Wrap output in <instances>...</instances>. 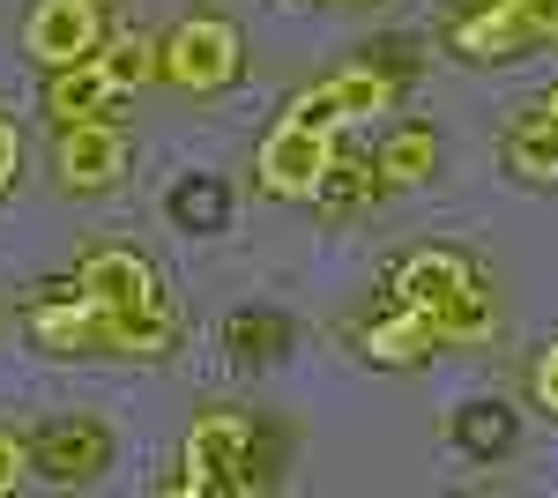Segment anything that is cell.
<instances>
[{
  "instance_id": "cell-12",
  "label": "cell",
  "mask_w": 558,
  "mask_h": 498,
  "mask_svg": "<svg viewBox=\"0 0 558 498\" xmlns=\"http://www.w3.org/2000/svg\"><path fill=\"white\" fill-rule=\"evenodd\" d=\"M432 165H439V142H432V126H402L395 142L380 149V179L387 186H417V179H432Z\"/></svg>"
},
{
  "instance_id": "cell-5",
  "label": "cell",
  "mask_w": 558,
  "mask_h": 498,
  "mask_svg": "<svg viewBox=\"0 0 558 498\" xmlns=\"http://www.w3.org/2000/svg\"><path fill=\"white\" fill-rule=\"evenodd\" d=\"M75 291L97 297V305H112V313H149V305H165V291H157V268L142 260V253H89L83 276H75Z\"/></svg>"
},
{
  "instance_id": "cell-10",
  "label": "cell",
  "mask_w": 558,
  "mask_h": 498,
  "mask_svg": "<svg viewBox=\"0 0 558 498\" xmlns=\"http://www.w3.org/2000/svg\"><path fill=\"white\" fill-rule=\"evenodd\" d=\"M432 350H439V328H432V313H417V305H402L395 320H380V328L365 335V357L373 365H417Z\"/></svg>"
},
{
  "instance_id": "cell-24",
  "label": "cell",
  "mask_w": 558,
  "mask_h": 498,
  "mask_svg": "<svg viewBox=\"0 0 558 498\" xmlns=\"http://www.w3.org/2000/svg\"><path fill=\"white\" fill-rule=\"evenodd\" d=\"M536 120H544V126H558V89L544 97V112H536Z\"/></svg>"
},
{
  "instance_id": "cell-13",
  "label": "cell",
  "mask_w": 558,
  "mask_h": 498,
  "mask_svg": "<svg viewBox=\"0 0 558 498\" xmlns=\"http://www.w3.org/2000/svg\"><path fill=\"white\" fill-rule=\"evenodd\" d=\"M507 165L521 171V179H558V126H521L514 142H507Z\"/></svg>"
},
{
  "instance_id": "cell-20",
  "label": "cell",
  "mask_w": 558,
  "mask_h": 498,
  "mask_svg": "<svg viewBox=\"0 0 558 498\" xmlns=\"http://www.w3.org/2000/svg\"><path fill=\"white\" fill-rule=\"evenodd\" d=\"M15 484H23V447L0 432V491H15Z\"/></svg>"
},
{
  "instance_id": "cell-3",
  "label": "cell",
  "mask_w": 558,
  "mask_h": 498,
  "mask_svg": "<svg viewBox=\"0 0 558 498\" xmlns=\"http://www.w3.org/2000/svg\"><path fill=\"white\" fill-rule=\"evenodd\" d=\"M328 165H336V134H320V126L283 120L260 142V186L268 194H313Z\"/></svg>"
},
{
  "instance_id": "cell-21",
  "label": "cell",
  "mask_w": 558,
  "mask_h": 498,
  "mask_svg": "<svg viewBox=\"0 0 558 498\" xmlns=\"http://www.w3.org/2000/svg\"><path fill=\"white\" fill-rule=\"evenodd\" d=\"M179 216H194V223H216V186H194V194L179 202Z\"/></svg>"
},
{
  "instance_id": "cell-2",
  "label": "cell",
  "mask_w": 558,
  "mask_h": 498,
  "mask_svg": "<svg viewBox=\"0 0 558 498\" xmlns=\"http://www.w3.org/2000/svg\"><path fill=\"white\" fill-rule=\"evenodd\" d=\"M157 68H165L179 89H223L239 75V31L216 23V15H194V23H179L172 38H165Z\"/></svg>"
},
{
  "instance_id": "cell-1",
  "label": "cell",
  "mask_w": 558,
  "mask_h": 498,
  "mask_svg": "<svg viewBox=\"0 0 558 498\" xmlns=\"http://www.w3.org/2000/svg\"><path fill=\"white\" fill-rule=\"evenodd\" d=\"M246 454H254L246 416H231V410L202 416V424L186 432V469L172 476V491H186V498H202V491H239V484H246Z\"/></svg>"
},
{
  "instance_id": "cell-23",
  "label": "cell",
  "mask_w": 558,
  "mask_h": 498,
  "mask_svg": "<svg viewBox=\"0 0 558 498\" xmlns=\"http://www.w3.org/2000/svg\"><path fill=\"white\" fill-rule=\"evenodd\" d=\"M536 394H544V410H558V350L544 357V373H536Z\"/></svg>"
},
{
  "instance_id": "cell-14",
  "label": "cell",
  "mask_w": 558,
  "mask_h": 498,
  "mask_svg": "<svg viewBox=\"0 0 558 498\" xmlns=\"http://www.w3.org/2000/svg\"><path fill=\"white\" fill-rule=\"evenodd\" d=\"M432 328H439V342H470V335H484L492 328V305H484V291H454L439 313H432Z\"/></svg>"
},
{
  "instance_id": "cell-19",
  "label": "cell",
  "mask_w": 558,
  "mask_h": 498,
  "mask_svg": "<svg viewBox=\"0 0 558 498\" xmlns=\"http://www.w3.org/2000/svg\"><path fill=\"white\" fill-rule=\"evenodd\" d=\"M521 23H529V38H558V0H514Z\"/></svg>"
},
{
  "instance_id": "cell-9",
  "label": "cell",
  "mask_w": 558,
  "mask_h": 498,
  "mask_svg": "<svg viewBox=\"0 0 558 498\" xmlns=\"http://www.w3.org/2000/svg\"><path fill=\"white\" fill-rule=\"evenodd\" d=\"M454 45H462L470 60H507L514 45H529V23H521L514 0H484L476 15H462V23H454Z\"/></svg>"
},
{
  "instance_id": "cell-6",
  "label": "cell",
  "mask_w": 558,
  "mask_h": 498,
  "mask_svg": "<svg viewBox=\"0 0 558 498\" xmlns=\"http://www.w3.org/2000/svg\"><path fill=\"white\" fill-rule=\"evenodd\" d=\"M23 45H31L38 68H68V60L97 52V8L89 0H45L31 15V31H23Z\"/></svg>"
},
{
  "instance_id": "cell-7",
  "label": "cell",
  "mask_w": 558,
  "mask_h": 498,
  "mask_svg": "<svg viewBox=\"0 0 558 498\" xmlns=\"http://www.w3.org/2000/svg\"><path fill=\"white\" fill-rule=\"evenodd\" d=\"M52 120H105L112 105H120V75L105 68V52H83V60H68V68H52Z\"/></svg>"
},
{
  "instance_id": "cell-15",
  "label": "cell",
  "mask_w": 558,
  "mask_h": 498,
  "mask_svg": "<svg viewBox=\"0 0 558 498\" xmlns=\"http://www.w3.org/2000/svg\"><path fill=\"white\" fill-rule=\"evenodd\" d=\"M336 105H343V120H365V112H387V83L380 75H365V68H357V75H336Z\"/></svg>"
},
{
  "instance_id": "cell-16",
  "label": "cell",
  "mask_w": 558,
  "mask_h": 498,
  "mask_svg": "<svg viewBox=\"0 0 558 498\" xmlns=\"http://www.w3.org/2000/svg\"><path fill=\"white\" fill-rule=\"evenodd\" d=\"M291 120H299V126H320V134H336V126H343V105H336V89L320 83V89H305L299 105H291Z\"/></svg>"
},
{
  "instance_id": "cell-22",
  "label": "cell",
  "mask_w": 558,
  "mask_h": 498,
  "mask_svg": "<svg viewBox=\"0 0 558 498\" xmlns=\"http://www.w3.org/2000/svg\"><path fill=\"white\" fill-rule=\"evenodd\" d=\"M15 157H23V142H15V126L0 120V186H8V179H15Z\"/></svg>"
},
{
  "instance_id": "cell-17",
  "label": "cell",
  "mask_w": 558,
  "mask_h": 498,
  "mask_svg": "<svg viewBox=\"0 0 558 498\" xmlns=\"http://www.w3.org/2000/svg\"><path fill=\"white\" fill-rule=\"evenodd\" d=\"M105 68L120 75V89H128V83H142V75H149V45H142V38H120L112 52H105Z\"/></svg>"
},
{
  "instance_id": "cell-8",
  "label": "cell",
  "mask_w": 558,
  "mask_h": 498,
  "mask_svg": "<svg viewBox=\"0 0 558 498\" xmlns=\"http://www.w3.org/2000/svg\"><path fill=\"white\" fill-rule=\"evenodd\" d=\"M454 291H470V268H462L454 253H410V260L395 268V297L417 305V313H439Z\"/></svg>"
},
{
  "instance_id": "cell-18",
  "label": "cell",
  "mask_w": 558,
  "mask_h": 498,
  "mask_svg": "<svg viewBox=\"0 0 558 498\" xmlns=\"http://www.w3.org/2000/svg\"><path fill=\"white\" fill-rule=\"evenodd\" d=\"M462 447H507V416H462Z\"/></svg>"
},
{
  "instance_id": "cell-11",
  "label": "cell",
  "mask_w": 558,
  "mask_h": 498,
  "mask_svg": "<svg viewBox=\"0 0 558 498\" xmlns=\"http://www.w3.org/2000/svg\"><path fill=\"white\" fill-rule=\"evenodd\" d=\"M105 454H112L105 424H60V432H45V469H52V476H68V484L97 476Z\"/></svg>"
},
{
  "instance_id": "cell-4",
  "label": "cell",
  "mask_w": 558,
  "mask_h": 498,
  "mask_svg": "<svg viewBox=\"0 0 558 498\" xmlns=\"http://www.w3.org/2000/svg\"><path fill=\"white\" fill-rule=\"evenodd\" d=\"M120 171H128V142H120L112 120H68L60 126V179H68L75 194L112 186Z\"/></svg>"
},
{
  "instance_id": "cell-25",
  "label": "cell",
  "mask_w": 558,
  "mask_h": 498,
  "mask_svg": "<svg viewBox=\"0 0 558 498\" xmlns=\"http://www.w3.org/2000/svg\"><path fill=\"white\" fill-rule=\"evenodd\" d=\"M89 8H97V0H89Z\"/></svg>"
}]
</instances>
